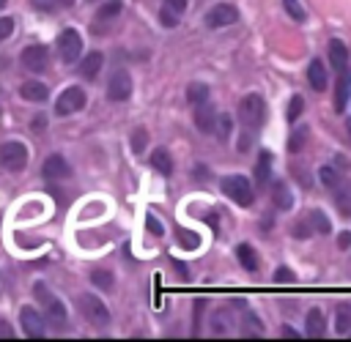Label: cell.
<instances>
[{"mask_svg": "<svg viewBox=\"0 0 351 342\" xmlns=\"http://www.w3.org/2000/svg\"><path fill=\"white\" fill-rule=\"evenodd\" d=\"M269 178H271V153L269 150H261V159L255 164V183L263 189L269 183Z\"/></svg>", "mask_w": 351, "mask_h": 342, "instance_id": "d6986e66", "label": "cell"}, {"mask_svg": "<svg viewBox=\"0 0 351 342\" xmlns=\"http://www.w3.org/2000/svg\"><path fill=\"white\" fill-rule=\"evenodd\" d=\"M80 309H82V315H85V320H90V323H96V326H107L110 323V309L104 306V301L101 298H96V295H82L80 298Z\"/></svg>", "mask_w": 351, "mask_h": 342, "instance_id": "52a82bcc", "label": "cell"}, {"mask_svg": "<svg viewBox=\"0 0 351 342\" xmlns=\"http://www.w3.org/2000/svg\"><path fill=\"white\" fill-rule=\"evenodd\" d=\"M337 208H340L343 213H348V192H346V189L337 194Z\"/></svg>", "mask_w": 351, "mask_h": 342, "instance_id": "b9f144b4", "label": "cell"}, {"mask_svg": "<svg viewBox=\"0 0 351 342\" xmlns=\"http://www.w3.org/2000/svg\"><path fill=\"white\" fill-rule=\"evenodd\" d=\"M0 337H3V339H11V337H14V331H11V326H8L5 320H0Z\"/></svg>", "mask_w": 351, "mask_h": 342, "instance_id": "7bdbcfd3", "label": "cell"}, {"mask_svg": "<svg viewBox=\"0 0 351 342\" xmlns=\"http://www.w3.org/2000/svg\"><path fill=\"white\" fill-rule=\"evenodd\" d=\"M263 115H266V107H263V98L258 93H250L241 98L239 104V118L247 129H258L263 123Z\"/></svg>", "mask_w": 351, "mask_h": 342, "instance_id": "7a4b0ae2", "label": "cell"}, {"mask_svg": "<svg viewBox=\"0 0 351 342\" xmlns=\"http://www.w3.org/2000/svg\"><path fill=\"white\" fill-rule=\"evenodd\" d=\"M302 109H304V101H302V96H293V98H291V104H288V109H285V118L293 123V120L302 115Z\"/></svg>", "mask_w": 351, "mask_h": 342, "instance_id": "d590c367", "label": "cell"}, {"mask_svg": "<svg viewBox=\"0 0 351 342\" xmlns=\"http://www.w3.org/2000/svg\"><path fill=\"white\" fill-rule=\"evenodd\" d=\"M41 175L47 181H60V178H69L71 175V167H69V161L60 153H49L44 159V164H41Z\"/></svg>", "mask_w": 351, "mask_h": 342, "instance_id": "30bf717a", "label": "cell"}, {"mask_svg": "<svg viewBox=\"0 0 351 342\" xmlns=\"http://www.w3.org/2000/svg\"><path fill=\"white\" fill-rule=\"evenodd\" d=\"M121 8H123V0H107V3L96 11V19H99V22H107V19L118 16V14H121Z\"/></svg>", "mask_w": 351, "mask_h": 342, "instance_id": "83f0119b", "label": "cell"}, {"mask_svg": "<svg viewBox=\"0 0 351 342\" xmlns=\"http://www.w3.org/2000/svg\"><path fill=\"white\" fill-rule=\"evenodd\" d=\"M274 282H293V271H291V268H285V265H282V268H277V271H274Z\"/></svg>", "mask_w": 351, "mask_h": 342, "instance_id": "60d3db41", "label": "cell"}, {"mask_svg": "<svg viewBox=\"0 0 351 342\" xmlns=\"http://www.w3.org/2000/svg\"><path fill=\"white\" fill-rule=\"evenodd\" d=\"M19 96H22L25 101H44V98L49 96V88H47L44 82H36V79H30V82H22V88H19Z\"/></svg>", "mask_w": 351, "mask_h": 342, "instance_id": "2e32d148", "label": "cell"}, {"mask_svg": "<svg viewBox=\"0 0 351 342\" xmlns=\"http://www.w3.org/2000/svg\"><path fill=\"white\" fill-rule=\"evenodd\" d=\"M129 96H132V77H129V71H123V68L112 71V77L107 82V98L110 101H126Z\"/></svg>", "mask_w": 351, "mask_h": 342, "instance_id": "ba28073f", "label": "cell"}, {"mask_svg": "<svg viewBox=\"0 0 351 342\" xmlns=\"http://www.w3.org/2000/svg\"><path fill=\"white\" fill-rule=\"evenodd\" d=\"M33 3V8H38V11H60V8H69L74 0H30Z\"/></svg>", "mask_w": 351, "mask_h": 342, "instance_id": "f546056e", "label": "cell"}, {"mask_svg": "<svg viewBox=\"0 0 351 342\" xmlns=\"http://www.w3.org/2000/svg\"><path fill=\"white\" fill-rule=\"evenodd\" d=\"M282 337H288V339H296L299 334H296V331H293L291 326H282Z\"/></svg>", "mask_w": 351, "mask_h": 342, "instance_id": "f6af8a7d", "label": "cell"}, {"mask_svg": "<svg viewBox=\"0 0 351 342\" xmlns=\"http://www.w3.org/2000/svg\"><path fill=\"white\" fill-rule=\"evenodd\" d=\"M236 257H239V263L250 271V274H255L258 271V254H255V249L250 246V244H239V249H236Z\"/></svg>", "mask_w": 351, "mask_h": 342, "instance_id": "7402d4cb", "label": "cell"}, {"mask_svg": "<svg viewBox=\"0 0 351 342\" xmlns=\"http://www.w3.org/2000/svg\"><path fill=\"white\" fill-rule=\"evenodd\" d=\"M197 109H195V126L203 131V134H211L214 131V123H217V109L208 104V101H203V104H195Z\"/></svg>", "mask_w": 351, "mask_h": 342, "instance_id": "7c38bea8", "label": "cell"}, {"mask_svg": "<svg viewBox=\"0 0 351 342\" xmlns=\"http://www.w3.org/2000/svg\"><path fill=\"white\" fill-rule=\"evenodd\" d=\"M208 170L206 167H195V178H203V181H208V175H206Z\"/></svg>", "mask_w": 351, "mask_h": 342, "instance_id": "bcb514c9", "label": "cell"}, {"mask_svg": "<svg viewBox=\"0 0 351 342\" xmlns=\"http://www.w3.org/2000/svg\"><path fill=\"white\" fill-rule=\"evenodd\" d=\"M176 271H178V274H181V276H184V279H186V276H189V274H186V268H184V265H181V263H176Z\"/></svg>", "mask_w": 351, "mask_h": 342, "instance_id": "7dc6e473", "label": "cell"}, {"mask_svg": "<svg viewBox=\"0 0 351 342\" xmlns=\"http://www.w3.org/2000/svg\"><path fill=\"white\" fill-rule=\"evenodd\" d=\"M348 104V71H340V79L335 85V112H346Z\"/></svg>", "mask_w": 351, "mask_h": 342, "instance_id": "44dd1931", "label": "cell"}, {"mask_svg": "<svg viewBox=\"0 0 351 342\" xmlns=\"http://www.w3.org/2000/svg\"><path fill=\"white\" fill-rule=\"evenodd\" d=\"M44 309H47V323H49L52 328H66V306H63L60 298L49 295V298L44 301Z\"/></svg>", "mask_w": 351, "mask_h": 342, "instance_id": "4fadbf2b", "label": "cell"}, {"mask_svg": "<svg viewBox=\"0 0 351 342\" xmlns=\"http://www.w3.org/2000/svg\"><path fill=\"white\" fill-rule=\"evenodd\" d=\"M329 63H332V68L337 74L340 71H348V47L340 38H332L329 41Z\"/></svg>", "mask_w": 351, "mask_h": 342, "instance_id": "5bb4252c", "label": "cell"}, {"mask_svg": "<svg viewBox=\"0 0 351 342\" xmlns=\"http://www.w3.org/2000/svg\"><path fill=\"white\" fill-rule=\"evenodd\" d=\"M151 167L159 172V175H173V156L167 148H156L151 153Z\"/></svg>", "mask_w": 351, "mask_h": 342, "instance_id": "ac0fdd59", "label": "cell"}, {"mask_svg": "<svg viewBox=\"0 0 351 342\" xmlns=\"http://www.w3.org/2000/svg\"><path fill=\"white\" fill-rule=\"evenodd\" d=\"M14 33V16H0V41H5Z\"/></svg>", "mask_w": 351, "mask_h": 342, "instance_id": "f35d334b", "label": "cell"}, {"mask_svg": "<svg viewBox=\"0 0 351 342\" xmlns=\"http://www.w3.org/2000/svg\"><path fill=\"white\" fill-rule=\"evenodd\" d=\"M82 52V36L74 30V27H66L60 36H58V55L63 63H74Z\"/></svg>", "mask_w": 351, "mask_h": 342, "instance_id": "5b68a950", "label": "cell"}, {"mask_svg": "<svg viewBox=\"0 0 351 342\" xmlns=\"http://www.w3.org/2000/svg\"><path fill=\"white\" fill-rule=\"evenodd\" d=\"M304 326H307V334H310V337H324V331H326V320H324L321 309H310L307 317H304Z\"/></svg>", "mask_w": 351, "mask_h": 342, "instance_id": "603a6c76", "label": "cell"}, {"mask_svg": "<svg viewBox=\"0 0 351 342\" xmlns=\"http://www.w3.org/2000/svg\"><path fill=\"white\" fill-rule=\"evenodd\" d=\"M282 8L288 11V16H291L293 22H304V16H307L304 8L299 5V0H282Z\"/></svg>", "mask_w": 351, "mask_h": 342, "instance_id": "d6a6232c", "label": "cell"}, {"mask_svg": "<svg viewBox=\"0 0 351 342\" xmlns=\"http://www.w3.org/2000/svg\"><path fill=\"white\" fill-rule=\"evenodd\" d=\"M85 101H88L85 90L77 88V85H71V88H66V90L58 96V101H55V115H58V118H66V115H71V112H80V109L85 107Z\"/></svg>", "mask_w": 351, "mask_h": 342, "instance_id": "3957f363", "label": "cell"}, {"mask_svg": "<svg viewBox=\"0 0 351 342\" xmlns=\"http://www.w3.org/2000/svg\"><path fill=\"white\" fill-rule=\"evenodd\" d=\"M222 192L236 202V205H252V200H255V194H252V186H250V181L244 178V175H239V172H233V175H225L222 178Z\"/></svg>", "mask_w": 351, "mask_h": 342, "instance_id": "6da1fadb", "label": "cell"}, {"mask_svg": "<svg viewBox=\"0 0 351 342\" xmlns=\"http://www.w3.org/2000/svg\"><path fill=\"white\" fill-rule=\"evenodd\" d=\"M90 282H93L99 290H112V285H115L112 274L104 271V268H93V271H90Z\"/></svg>", "mask_w": 351, "mask_h": 342, "instance_id": "4316f807", "label": "cell"}, {"mask_svg": "<svg viewBox=\"0 0 351 342\" xmlns=\"http://www.w3.org/2000/svg\"><path fill=\"white\" fill-rule=\"evenodd\" d=\"M186 101H189V104H203V101H208V85L192 82V85L186 88Z\"/></svg>", "mask_w": 351, "mask_h": 342, "instance_id": "484cf974", "label": "cell"}, {"mask_svg": "<svg viewBox=\"0 0 351 342\" xmlns=\"http://www.w3.org/2000/svg\"><path fill=\"white\" fill-rule=\"evenodd\" d=\"M145 230L151 233V235H162L165 233V227H162V222L154 216V213H145Z\"/></svg>", "mask_w": 351, "mask_h": 342, "instance_id": "74e56055", "label": "cell"}, {"mask_svg": "<svg viewBox=\"0 0 351 342\" xmlns=\"http://www.w3.org/2000/svg\"><path fill=\"white\" fill-rule=\"evenodd\" d=\"M233 22H239V11H236V5H230V3H217V5L206 14V25H208L211 30L228 27V25H233Z\"/></svg>", "mask_w": 351, "mask_h": 342, "instance_id": "9c48e42d", "label": "cell"}, {"mask_svg": "<svg viewBox=\"0 0 351 342\" xmlns=\"http://www.w3.org/2000/svg\"><path fill=\"white\" fill-rule=\"evenodd\" d=\"M318 175H321V183H324L326 189H335V186L340 183V175H337V170H335V167H321V170H318Z\"/></svg>", "mask_w": 351, "mask_h": 342, "instance_id": "1f68e13d", "label": "cell"}, {"mask_svg": "<svg viewBox=\"0 0 351 342\" xmlns=\"http://www.w3.org/2000/svg\"><path fill=\"white\" fill-rule=\"evenodd\" d=\"M348 241H351L348 233H340V235H337V246H340V249H348Z\"/></svg>", "mask_w": 351, "mask_h": 342, "instance_id": "ee69618b", "label": "cell"}, {"mask_svg": "<svg viewBox=\"0 0 351 342\" xmlns=\"http://www.w3.org/2000/svg\"><path fill=\"white\" fill-rule=\"evenodd\" d=\"M307 79H310V88L313 90H326V66H324V60H310V66H307Z\"/></svg>", "mask_w": 351, "mask_h": 342, "instance_id": "9a60e30c", "label": "cell"}, {"mask_svg": "<svg viewBox=\"0 0 351 342\" xmlns=\"http://www.w3.org/2000/svg\"><path fill=\"white\" fill-rule=\"evenodd\" d=\"M162 5H167L170 11H176L178 16L186 11V0H162Z\"/></svg>", "mask_w": 351, "mask_h": 342, "instance_id": "ab89813d", "label": "cell"}, {"mask_svg": "<svg viewBox=\"0 0 351 342\" xmlns=\"http://www.w3.org/2000/svg\"><path fill=\"white\" fill-rule=\"evenodd\" d=\"M25 164H27V148L22 142H16V140L3 142V148H0V167H5L8 172H19V170H25Z\"/></svg>", "mask_w": 351, "mask_h": 342, "instance_id": "277c9868", "label": "cell"}, {"mask_svg": "<svg viewBox=\"0 0 351 342\" xmlns=\"http://www.w3.org/2000/svg\"><path fill=\"white\" fill-rule=\"evenodd\" d=\"M19 60H22V66H25L27 71L41 74V71H47V66H49V52H47L44 44H30V47L22 49Z\"/></svg>", "mask_w": 351, "mask_h": 342, "instance_id": "8992f818", "label": "cell"}, {"mask_svg": "<svg viewBox=\"0 0 351 342\" xmlns=\"http://www.w3.org/2000/svg\"><path fill=\"white\" fill-rule=\"evenodd\" d=\"M5 3H8V0H0V8H3V5H5Z\"/></svg>", "mask_w": 351, "mask_h": 342, "instance_id": "c3c4849f", "label": "cell"}, {"mask_svg": "<svg viewBox=\"0 0 351 342\" xmlns=\"http://www.w3.org/2000/svg\"><path fill=\"white\" fill-rule=\"evenodd\" d=\"M214 131H217V137L225 142L228 137H230V115H217V123H214Z\"/></svg>", "mask_w": 351, "mask_h": 342, "instance_id": "836d02e7", "label": "cell"}, {"mask_svg": "<svg viewBox=\"0 0 351 342\" xmlns=\"http://www.w3.org/2000/svg\"><path fill=\"white\" fill-rule=\"evenodd\" d=\"M129 142H132V153H143V150H145V145H148V131H145L143 126H140V129H134Z\"/></svg>", "mask_w": 351, "mask_h": 342, "instance_id": "4dcf8cb0", "label": "cell"}, {"mask_svg": "<svg viewBox=\"0 0 351 342\" xmlns=\"http://www.w3.org/2000/svg\"><path fill=\"white\" fill-rule=\"evenodd\" d=\"M271 197H274V205H277L280 211H288V208L293 205V194H291V189H288L285 181H277V183L271 186Z\"/></svg>", "mask_w": 351, "mask_h": 342, "instance_id": "ffe728a7", "label": "cell"}, {"mask_svg": "<svg viewBox=\"0 0 351 342\" xmlns=\"http://www.w3.org/2000/svg\"><path fill=\"white\" fill-rule=\"evenodd\" d=\"M19 323H22V328H25L27 337H33V339H41V337H44V317H41L33 306H22Z\"/></svg>", "mask_w": 351, "mask_h": 342, "instance_id": "8fae6325", "label": "cell"}, {"mask_svg": "<svg viewBox=\"0 0 351 342\" xmlns=\"http://www.w3.org/2000/svg\"><path fill=\"white\" fill-rule=\"evenodd\" d=\"M176 238L184 249H197L200 246V235L192 233V230H184V227H176Z\"/></svg>", "mask_w": 351, "mask_h": 342, "instance_id": "f1b7e54d", "label": "cell"}, {"mask_svg": "<svg viewBox=\"0 0 351 342\" xmlns=\"http://www.w3.org/2000/svg\"><path fill=\"white\" fill-rule=\"evenodd\" d=\"M101 63H104V55H101V52H90V55L82 57L80 74H82L85 79H96V74L101 71Z\"/></svg>", "mask_w": 351, "mask_h": 342, "instance_id": "e0dca14e", "label": "cell"}, {"mask_svg": "<svg viewBox=\"0 0 351 342\" xmlns=\"http://www.w3.org/2000/svg\"><path fill=\"white\" fill-rule=\"evenodd\" d=\"M304 222H307L315 233H321V235H326V233L332 230V222H329V219H326V213H324V211H318V208H315V211H310Z\"/></svg>", "mask_w": 351, "mask_h": 342, "instance_id": "cb8c5ba5", "label": "cell"}, {"mask_svg": "<svg viewBox=\"0 0 351 342\" xmlns=\"http://www.w3.org/2000/svg\"><path fill=\"white\" fill-rule=\"evenodd\" d=\"M337 331H340L343 337H348V331H351V315H348V306H340V309H337Z\"/></svg>", "mask_w": 351, "mask_h": 342, "instance_id": "e575fe53", "label": "cell"}, {"mask_svg": "<svg viewBox=\"0 0 351 342\" xmlns=\"http://www.w3.org/2000/svg\"><path fill=\"white\" fill-rule=\"evenodd\" d=\"M307 140H310V129H307V126L293 129V131H291V140H288V150H291V153H299Z\"/></svg>", "mask_w": 351, "mask_h": 342, "instance_id": "d4e9b609", "label": "cell"}, {"mask_svg": "<svg viewBox=\"0 0 351 342\" xmlns=\"http://www.w3.org/2000/svg\"><path fill=\"white\" fill-rule=\"evenodd\" d=\"M159 22H162L165 27H176V25H178V14L170 11L167 5H162V8H159Z\"/></svg>", "mask_w": 351, "mask_h": 342, "instance_id": "8d00e7d4", "label": "cell"}]
</instances>
